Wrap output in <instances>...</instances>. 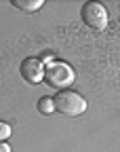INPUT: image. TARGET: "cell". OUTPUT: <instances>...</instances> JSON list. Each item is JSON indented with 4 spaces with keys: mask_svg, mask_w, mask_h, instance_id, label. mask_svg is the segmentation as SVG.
Instances as JSON below:
<instances>
[{
    "mask_svg": "<svg viewBox=\"0 0 120 152\" xmlns=\"http://www.w3.org/2000/svg\"><path fill=\"white\" fill-rule=\"evenodd\" d=\"M19 72H21L23 80L30 85H38L44 78V64L38 59V57H25L19 66Z\"/></svg>",
    "mask_w": 120,
    "mask_h": 152,
    "instance_id": "obj_4",
    "label": "cell"
},
{
    "mask_svg": "<svg viewBox=\"0 0 120 152\" xmlns=\"http://www.w3.org/2000/svg\"><path fill=\"white\" fill-rule=\"evenodd\" d=\"M9 135H11V127H9L7 123H2V121H0V142H4Z\"/></svg>",
    "mask_w": 120,
    "mask_h": 152,
    "instance_id": "obj_7",
    "label": "cell"
},
{
    "mask_svg": "<svg viewBox=\"0 0 120 152\" xmlns=\"http://www.w3.org/2000/svg\"><path fill=\"white\" fill-rule=\"evenodd\" d=\"M53 104H55V112L63 114V116H80L82 112H87V99L80 93L70 89L59 91L53 97Z\"/></svg>",
    "mask_w": 120,
    "mask_h": 152,
    "instance_id": "obj_1",
    "label": "cell"
},
{
    "mask_svg": "<svg viewBox=\"0 0 120 152\" xmlns=\"http://www.w3.org/2000/svg\"><path fill=\"white\" fill-rule=\"evenodd\" d=\"M80 17L93 30H105L108 28V11L99 2H84L82 9H80Z\"/></svg>",
    "mask_w": 120,
    "mask_h": 152,
    "instance_id": "obj_3",
    "label": "cell"
},
{
    "mask_svg": "<svg viewBox=\"0 0 120 152\" xmlns=\"http://www.w3.org/2000/svg\"><path fill=\"white\" fill-rule=\"evenodd\" d=\"M74 78H76L74 70L63 61H51V64L44 66V78L42 80H47V85L53 87V89L63 91L74 83Z\"/></svg>",
    "mask_w": 120,
    "mask_h": 152,
    "instance_id": "obj_2",
    "label": "cell"
},
{
    "mask_svg": "<svg viewBox=\"0 0 120 152\" xmlns=\"http://www.w3.org/2000/svg\"><path fill=\"white\" fill-rule=\"evenodd\" d=\"M0 152H11V146L4 144V142H0Z\"/></svg>",
    "mask_w": 120,
    "mask_h": 152,
    "instance_id": "obj_8",
    "label": "cell"
},
{
    "mask_svg": "<svg viewBox=\"0 0 120 152\" xmlns=\"http://www.w3.org/2000/svg\"><path fill=\"white\" fill-rule=\"evenodd\" d=\"M38 112H40V114H53V112H55L53 97H40V99H38Z\"/></svg>",
    "mask_w": 120,
    "mask_h": 152,
    "instance_id": "obj_6",
    "label": "cell"
},
{
    "mask_svg": "<svg viewBox=\"0 0 120 152\" xmlns=\"http://www.w3.org/2000/svg\"><path fill=\"white\" fill-rule=\"evenodd\" d=\"M13 7H17V9H21V11H25V13H36L38 9H42V0H13L11 2Z\"/></svg>",
    "mask_w": 120,
    "mask_h": 152,
    "instance_id": "obj_5",
    "label": "cell"
}]
</instances>
